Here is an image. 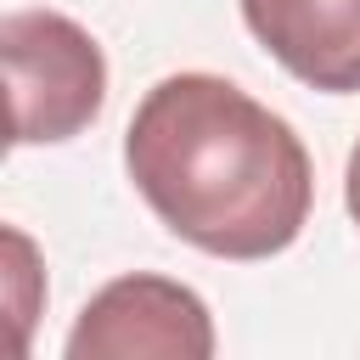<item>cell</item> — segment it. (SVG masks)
I'll use <instances>...</instances> for the list:
<instances>
[{"label": "cell", "instance_id": "obj_1", "mask_svg": "<svg viewBox=\"0 0 360 360\" xmlns=\"http://www.w3.org/2000/svg\"><path fill=\"white\" fill-rule=\"evenodd\" d=\"M124 169L146 208L208 259H276L315 208L298 129L219 73L158 79L124 129Z\"/></svg>", "mask_w": 360, "mask_h": 360}, {"label": "cell", "instance_id": "obj_2", "mask_svg": "<svg viewBox=\"0 0 360 360\" xmlns=\"http://www.w3.org/2000/svg\"><path fill=\"white\" fill-rule=\"evenodd\" d=\"M0 62L11 90V146L73 141L107 107V56L96 34L62 11H45V6L6 11Z\"/></svg>", "mask_w": 360, "mask_h": 360}, {"label": "cell", "instance_id": "obj_3", "mask_svg": "<svg viewBox=\"0 0 360 360\" xmlns=\"http://www.w3.org/2000/svg\"><path fill=\"white\" fill-rule=\"evenodd\" d=\"M214 315L169 276L135 270L90 292L68 332V360H208Z\"/></svg>", "mask_w": 360, "mask_h": 360}, {"label": "cell", "instance_id": "obj_4", "mask_svg": "<svg viewBox=\"0 0 360 360\" xmlns=\"http://www.w3.org/2000/svg\"><path fill=\"white\" fill-rule=\"evenodd\" d=\"M248 34L309 90H360V0H236Z\"/></svg>", "mask_w": 360, "mask_h": 360}, {"label": "cell", "instance_id": "obj_5", "mask_svg": "<svg viewBox=\"0 0 360 360\" xmlns=\"http://www.w3.org/2000/svg\"><path fill=\"white\" fill-rule=\"evenodd\" d=\"M343 208H349V219L360 225V141H354V152H349V169H343Z\"/></svg>", "mask_w": 360, "mask_h": 360}]
</instances>
